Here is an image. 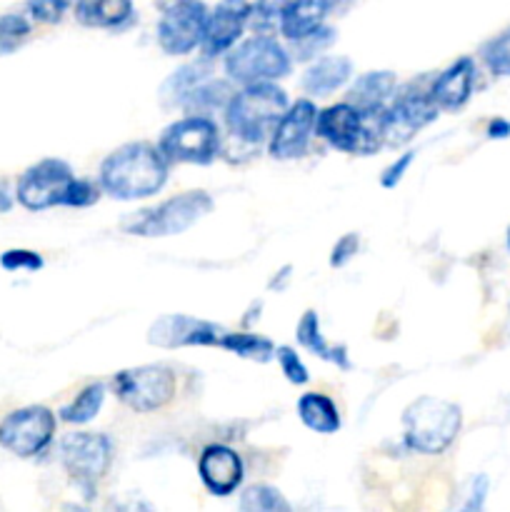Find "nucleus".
<instances>
[{
    "instance_id": "1",
    "label": "nucleus",
    "mask_w": 510,
    "mask_h": 512,
    "mask_svg": "<svg viewBox=\"0 0 510 512\" xmlns=\"http://www.w3.org/2000/svg\"><path fill=\"white\" fill-rule=\"evenodd\" d=\"M168 158L150 143H128L100 165V188L115 200H143L168 180Z\"/></svg>"
},
{
    "instance_id": "2",
    "label": "nucleus",
    "mask_w": 510,
    "mask_h": 512,
    "mask_svg": "<svg viewBox=\"0 0 510 512\" xmlns=\"http://www.w3.org/2000/svg\"><path fill=\"white\" fill-rule=\"evenodd\" d=\"M285 110H288V95L273 80H268V83H250L240 93H233L225 108V120L233 135L245 143L258 145L273 133Z\"/></svg>"
},
{
    "instance_id": "3",
    "label": "nucleus",
    "mask_w": 510,
    "mask_h": 512,
    "mask_svg": "<svg viewBox=\"0 0 510 512\" xmlns=\"http://www.w3.org/2000/svg\"><path fill=\"white\" fill-rule=\"evenodd\" d=\"M463 425V413L455 403L423 395L413 400L403 413L405 443L423 455H440L455 443Z\"/></svg>"
},
{
    "instance_id": "4",
    "label": "nucleus",
    "mask_w": 510,
    "mask_h": 512,
    "mask_svg": "<svg viewBox=\"0 0 510 512\" xmlns=\"http://www.w3.org/2000/svg\"><path fill=\"white\" fill-rule=\"evenodd\" d=\"M210 210H213V198L205 190H188L155 208L135 213L133 218L125 220L123 230L140 238H168V235H180L193 228Z\"/></svg>"
},
{
    "instance_id": "5",
    "label": "nucleus",
    "mask_w": 510,
    "mask_h": 512,
    "mask_svg": "<svg viewBox=\"0 0 510 512\" xmlns=\"http://www.w3.org/2000/svg\"><path fill=\"white\" fill-rule=\"evenodd\" d=\"M290 70V55L270 33H255L238 48L228 50L225 73L240 85L268 83L285 78Z\"/></svg>"
},
{
    "instance_id": "6",
    "label": "nucleus",
    "mask_w": 510,
    "mask_h": 512,
    "mask_svg": "<svg viewBox=\"0 0 510 512\" xmlns=\"http://www.w3.org/2000/svg\"><path fill=\"white\" fill-rule=\"evenodd\" d=\"M60 460L85 498H93L95 485L105 478L113 463V443L108 435L100 433H70L60 443Z\"/></svg>"
},
{
    "instance_id": "7",
    "label": "nucleus",
    "mask_w": 510,
    "mask_h": 512,
    "mask_svg": "<svg viewBox=\"0 0 510 512\" xmlns=\"http://www.w3.org/2000/svg\"><path fill=\"white\" fill-rule=\"evenodd\" d=\"M218 125L208 115L190 113L188 118L175 120L173 125L160 135V153L168 158V163H195L205 165L218 153Z\"/></svg>"
},
{
    "instance_id": "8",
    "label": "nucleus",
    "mask_w": 510,
    "mask_h": 512,
    "mask_svg": "<svg viewBox=\"0 0 510 512\" xmlns=\"http://www.w3.org/2000/svg\"><path fill=\"white\" fill-rule=\"evenodd\" d=\"M113 390L120 403L135 413H155L175 395V373L165 365H140L120 370L113 378Z\"/></svg>"
},
{
    "instance_id": "9",
    "label": "nucleus",
    "mask_w": 510,
    "mask_h": 512,
    "mask_svg": "<svg viewBox=\"0 0 510 512\" xmlns=\"http://www.w3.org/2000/svg\"><path fill=\"white\" fill-rule=\"evenodd\" d=\"M55 438V415L45 405L18 408L0 420V448L15 458H35Z\"/></svg>"
},
{
    "instance_id": "10",
    "label": "nucleus",
    "mask_w": 510,
    "mask_h": 512,
    "mask_svg": "<svg viewBox=\"0 0 510 512\" xmlns=\"http://www.w3.org/2000/svg\"><path fill=\"white\" fill-rule=\"evenodd\" d=\"M73 180L75 175L68 163L58 158H45L20 175L15 185V200L33 213L55 208V205H63Z\"/></svg>"
},
{
    "instance_id": "11",
    "label": "nucleus",
    "mask_w": 510,
    "mask_h": 512,
    "mask_svg": "<svg viewBox=\"0 0 510 512\" xmlns=\"http://www.w3.org/2000/svg\"><path fill=\"white\" fill-rule=\"evenodd\" d=\"M208 8L203 0H170L158 20V45L168 55H185L200 48Z\"/></svg>"
},
{
    "instance_id": "12",
    "label": "nucleus",
    "mask_w": 510,
    "mask_h": 512,
    "mask_svg": "<svg viewBox=\"0 0 510 512\" xmlns=\"http://www.w3.org/2000/svg\"><path fill=\"white\" fill-rule=\"evenodd\" d=\"M225 328L208 320L188 318V315H163L148 330V343L155 348H193V345H215L220 348Z\"/></svg>"
},
{
    "instance_id": "13",
    "label": "nucleus",
    "mask_w": 510,
    "mask_h": 512,
    "mask_svg": "<svg viewBox=\"0 0 510 512\" xmlns=\"http://www.w3.org/2000/svg\"><path fill=\"white\" fill-rule=\"evenodd\" d=\"M248 18V0H220L213 10H208L203 40H200V53H203V58H215V55L228 53L238 43L243 30L248 28Z\"/></svg>"
},
{
    "instance_id": "14",
    "label": "nucleus",
    "mask_w": 510,
    "mask_h": 512,
    "mask_svg": "<svg viewBox=\"0 0 510 512\" xmlns=\"http://www.w3.org/2000/svg\"><path fill=\"white\" fill-rule=\"evenodd\" d=\"M315 120H318V110L313 100H295L270 133V155L278 160L300 158L308 148L310 135L315 133Z\"/></svg>"
},
{
    "instance_id": "15",
    "label": "nucleus",
    "mask_w": 510,
    "mask_h": 512,
    "mask_svg": "<svg viewBox=\"0 0 510 512\" xmlns=\"http://www.w3.org/2000/svg\"><path fill=\"white\" fill-rule=\"evenodd\" d=\"M438 105L430 100L428 93H403L395 98L393 105L385 108V143L403 145L438 118Z\"/></svg>"
},
{
    "instance_id": "16",
    "label": "nucleus",
    "mask_w": 510,
    "mask_h": 512,
    "mask_svg": "<svg viewBox=\"0 0 510 512\" xmlns=\"http://www.w3.org/2000/svg\"><path fill=\"white\" fill-rule=\"evenodd\" d=\"M315 133L343 153H358L363 138V110L353 103H338L318 110Z\"/></svg>"
},
{
    "instance_id": "17",
    "label": "nucleus",
    "mask_w": 510,
    "mask_h": 512,
    "mask_svg": "<svg viewBox=\"0 0 510 512\" xmlns=\"http://www.w3.org/2000/svg\"><path fill=\"white\" fill-rule=\"evenodd\" d=\"M198 473L213 495H230L243 483V460L228 445H208L200 453Z\"/></svg>"
},
{
    "instance_id": "18",
    "label": "nucleus",
    "mask_w": 510,
    "mask_h": 512,
    "mask_svg": "<svg viewBox=\"0 0 510 512\" xmlns=\"http://www.w3.org/2000/svg\"><path fill=\"white\" fill-rule=\"evenodd\" d=\"M475 88V63L473 58H458L443 70L428 88L430 100L438 110H460L470 100Z\"/></svg>"
},
{
    "instance_id": "19",
    "label": "nucleus",
    "mask_w": 510,
    "mask_h": 512,
    "mask_svg": "<svg viewBox=\"0 0 510 512\" xmlns=\"http://www.w3.org/2000/svg\"><path fill=\"white\" fill-rule=\"evenodd\" d=\"M333 0H288L280 15L278 30L288 40H300L315 33L328 18Z\"/></svg>"
},
{
    "instance_id": "20",
    "label": "nucleus",
    "mask_w": 510,
    "mask_h": 512,
    "mask_svg": "<svg viewBox=\"0 0 510 512\" xmlns=\"http://www.w3.org/2000/svg\"><path fill=\"white\" fill-rule=\"evenodd\" d=\"M75 20L88 28L118 30L133 20V0H75Z\"/></svg>"
},
{
    "instance_id": "21",
    "label": "nucleus",
    "mask_w": 510,
    "mask_h": 512,
    "mask_svg": "<svg viewBox=\"0 0 510 512\" xmlns=\"http://www.w3.org/2000/svg\"><path fill=\"white\" fill-rule=\"evenodd\" d=\"M353 75V63L345 55H328L320 58L318 63L310 65L303 73V90L315 98H325V95L335 93L343 88Z\"/></svg>"
},
{
    "instance_id": "22",
    "label": "nucleus",
    "mask_w": 510,
    "mask_h": 512,
    "mask_svg": "<svg viewBox=\"0 0 510 512\" xmlns=\"http://www.w3.org/2000/svg\"><path fill=\"white\" fill-rule=\"evenodd\" d=\"M398 78L390 70H373V73L360 75L348 93V103L355 108H380L388 103L390 95L395 93Z\"/></svg>"
},
{
    "instance_id": "23",
    "label": "nucleus",
    "mask_w": 510,
    "mask_h": 512,
    "mask_svg": "<svg viewBox=\"0 0 510 512\" xmlns=\"http://www.w3.org/2000/svg\"><path fill=\"white\" fill-rule=\"evenodd\" d=\"M298 415L305 428L320 435H333L340 430V413L338 405L323 393H305L298 400Z\"/></svg>"
},
{
    "instance_id": "24",
    "label": "nucleus",
    "mask_w": 510,
    "mask_h": 512,
    "mask_svg": "<svg viewBox=\"0 0 510 512\" xmlns=\"http://www.w3.org/2000/svg\"><path fill=\"white\" fill-rule=\"evenodd\" d=\"M298 343L303 345L305 350H310L313 355H318L320 360H328V363H335L338 368H350L348 353H345L343 345L333 348L328 340L320 333V318L315 310H305L303 318L298 323V333H295Z\"/></svg>"
},
{
    "instance_id": "25",
    "label": "nucleus",
    "mask_w": 510,
    "mask_h": 512,
    "mask_svg": "<svg viewBox=\"0 0 510 512\" xmlns=\"http://www.w3.org/2000/svg\"><path fill=\"white\" fill-rule=\"evenodd\" d=\"M230 98H233V88H230L228 80H203L200 85H195L190 90L188 98L183 100L180 108H185L188 113L208 115L215 108H228Z\"/></svg>"
},
{
    "instance_id": "26",
    "label": "nucleus",
    "mask_w": 510,
    "mask_h": 512,
    "mask_svg": "<svg viewBox=\"0 0 510 512\" xmlns=\"http://www.w3.org/2000/svg\"><path fill=\"white\" fill-rule=\"evenodd\" d=\"M103 400H105V388L100 383H90L60 410V420L70 425H85L100 413L103 408Z\"/></svg>"
},
{
    "instance_id": "27",
    "label": "nucleus",
    "mask_w": 510,
    "mask_h": 512,
    "mask_svg": "<svg viewBox=\"0 0 510 512\" xmlns=\"http://www.w3.org/2000/svg\"><path fill=\"white\" fill-rule=\"evenodd\" d=\"M220 348L238 355V358L255 360V363H268V360L275 358L273 343L268 338H260V335L253 333H228L225 330L223 340H220Z\"/></svg>"
},
{
    "instance_id": "28",
    "label": "nucleus",
    "mask_w": 510,
    "mask_h": 512,
    "mask_svg": "<svg viewBox=\"0 0 510 512\" xmlns=\"http://www.w3.org/2000/svg\"><path fill=\"white\" fill-rule=\"evenodd\" d=\"M208 73L210 70L205 68V65H185V68H180L178 73L170 75V78L165 80L163 98L173 105H183V100L188 98L190 90H193L195 85L203 83V80H208Z\"/></svg>"
},
{
    "instance_id": "29",
    "label": "nucleus",
    "mask_w": 510,
    "mask_h": 512,
    "mask_svg": "<svg viewBox=\"0 0 510 512\" xmlns=\"http://www.w3.org/2000/svg\"><path fill=\"white\" fill-rule=\"evenodd\" d=\"M33 33V23L23 13L0 15V55L15 53Z\"/></svg>"
},
{
    "instance_id": "30",
    "label": "nucleus",
    "mask_w": 510,
    "mask_h": 512,
    "mask_svg": "<svg viewBox=\"0 0 510 512\" xmlns=\"http://www.w3.org/2000/svg\"><path fill=\"white\" fill-rule=\"evenodd\" d=\"M240 510L243 512H288L290 505L283 495L268 485H253L240 495Z\"/></svg>"
},
{
    "instance_id": "31",
    "label": "nucleus",
    "mask_w": 510,
    "mask_h": 512,
    "mask_svg": "<svg viewBox=\"0 0 510 512\" xmlns=\"http://www.w3.org/2000/svg\"><path fill=\"white\" fill-rule=\"evenodd\" d=\"M483 60L488 70L500 78H510V28L483 45Z\"/></svg>"
},
{
    "instance_id": "32",
    "label": "nucleus",
    "mask_w": 510,
    "mask_h": 512,
    "mask_svg": "<svg viewBox=\"0 0 510 512\" xmlns=\"http://www.w3.org/2000/svg\"><path fill=\"white\" fill-rule=\"evenodd\" d=\"M288 0H255L250 3L248 25L255 33H273L275 25L280 23V15Z\"/></svg>"
},
{
    "instance_id": "33",
    "label": "nucleus",
    "mask_w": 510,
    "mask_h": 512,
    "mask_svg": "<svg viewBox=\"0 0 510 512\" xmlns=\"http://www.w3.org/2000/svg\"><path fill=\"white\" fill-rule=\"evenodd\" d=\"M75 0H25V13L30 20L43 25H55L73 8Z\"/></svg>"
},
{
    "instance_id": "34",
    "label": "nucleus",
    "mask_w": 510,
    "mask_h": 512,
    "mask_svg": "<svg viewBox=\"0 0 510 512\" xmlns=\"http://www.w3.org/2000/svg\"><path fill=\"white\" fill-rule=\"evenodd\" d=\"M45 265V260L40 258V253L28 248H10L0 255V268L8 270V273H38Z\"/></svg>"
},
{
    "instance_id": "35",
    "label": "nucleus",
    "mask_w": 510,
    "mask_h": 512,
    "mask_svg": "<svg viewBox=\"0 0 510 512\" xmlns=\"http://www.w3.org/2000/svg\"><path fill=\"white\" fill-rule=\"evenodd\" d=\"M335 38H338V35H335L333 28H325V25H320L315 33L305 35V38H300V40H293L295 58L298 60L313 58V55L323 53L325 48H330V45L335 43Z\"/></svg>"
},
{
    "instance_id": "36",
    "label": "nucleus",
    "mask_w": 510,
    "mask_h": 512,
    "mask_svg": "<svg viewBox=\"0 0 510 512\" xmlns=\"http://www.w3.org/2000/svg\"><path fill=\"white\" fill-rule=\"evenodd\" d=\"M275 358H278L280 370H283V375L290 380V383L293 385L308 383L310 380L308 368H305L303 360H300V355L295 353L293 348H288V345H280V348H275Z\"/></svg>"
},
{
    "instance_id": "37",
    "label": "nucleus",
    "mask_w": 510,
    "mask_h": 512,
    "mask_svg": "<svg viewBox=\"0 0 510 512\" xmlns=\"http://www.w3.org/2000/svg\"><path fill=\"white\" fill-rule=\"evenodd\" d=\"M98 198H100L98 185H93L90 180L75 178L73 183H70L68 193H65L63 205H68V208H88V205L98 203Z\"/></svg>"
},
{
    "instance_id": "38",
    "label": "nucleus",
    "mask_w": 510,
    "mask_h": 512,
    "mask_svg": "<svg viewBox=\"0 0 510 512\" xmlns=\"http://www.w3.org/2000/svg\"><path fill=\"white\" fill-rule=\"evenodd\" d=\"M413 160H415L413 150H410V153L400 155V158L395 160L393 165H388V168L383 170V175H380V185H383V188H395V185L403 180V175L408 173V168L413 165Z\"/></svg>"
},
{
    "instance_id": "39",
    "label": "nucleus",
    "mask_w": 510,
    "mask_h": 512,
    "mask_svg": "<svg viewBox=\"0 0 510 512\" xmlns=\"http://www.w3.org/2000/svg\"><path fill=\"white\" fill-rule=\"evenodd\" d=\"M358 245H360L358 235H355V233L343 235V238L335 243L333 255H330V265H333V268H343V265L348 263V260L353 258L355 253H358Z\"/></svg>"
},
{
    "instance_id": "40",
    "label": "nucleus",
    "mask_w": 510,
    "mask_h": 512,
    "mask_svg": "<svg viewBox=\"0 0 510 512\" xmlns=\"http://www.w3.org/2000/svg\"><path fill=\"white\" fill-rule=\"evenodd\" d=\"M488 488H490V480L488 475H478L470 485V498L465 503V510H480L485 505V498H488Z\"/></svg>"
},
{
    "instance_id": "41",
    "label": "nucleus",
    "mask_w": 510,
    "mask_h": 512,
    "mask_svg": "<svg viewBox=\"0 0 510 512\" xmlns=\"http://www.w3.org/2000/svg\"><path fill=\"white\" fill-rule=\"evenodd\" d=\"M488 138H493V140L510 138V120H505V118L490 120V123H488Z\"/></svg>"
},
{
    "instance_id": "42",
    "label": "nucleus",
    "mask_w": 510,
    "mask_h": 512,
    "mask_svg": "<svg viewBox=\"0 0 510 512\" xmlns=\"http://www.w3.org/2000/svg\"><path fill=\"white\" fill-rule=\"evenodd\" d=\"M10 208H13V195L8 193L5 183H3V180H0V213H8Z\"/></svg>"
},
{
    "instance_id": "43",
    "label": "nucleus",
    "mask_w": 510,
    "mask_h": 512,
    "mask_svg": "<svg viewBox=\"0 0 510 512\" xmlns=\"http://www.w3.org/2000/svg\"><path fill=\"white\" fill-rule=\"evenodd\" d=\"M508 250H510V228H508Z\"/></svg>"
}]
</instances>
